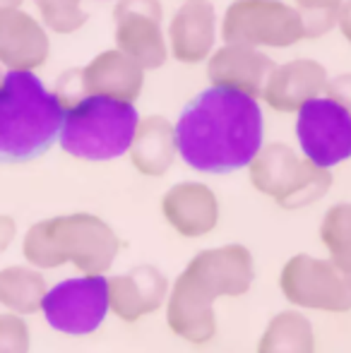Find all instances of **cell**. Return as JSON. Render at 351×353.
<instances>
[{"instance_id":"2e32d148","label":"cell","mask_w":351,"mask_h":353,"mask_svg":"<svg viewBox=\"0 0 351 353\" xmlns=\"http://www.w3.org/2000/svg\"><path fill=\"white\" fill-rule=\"evenodd\" d=\"M166 43L178 63H205L217 46V10L210 0H185L171 17Z\"/></svg>"},{"instance_id":"8fae6325","label":"cell","mask_w":351,"mask_h":353,"mask_svg":"<svg viewBox=\"0 0 351 353\" xmlns=\"http://www.w3.org/2000/svg\"><path fill=\"white\" fill-rule=\"evenodd\" d=\"M116 48L130 56L142 70H157L169 58L164 29V5L161 0H116Z\"/></svg>"},{"instance_id":"484cf974","label":"cell","mask_w":351,"mask_h":353,"mask_svg":"<svg viewBox=\"0 0 351 353\" xmlns=\"http://www.w3.org/2000/svg\"><path fill=\"white\" fill-rule=\"evenodd\" d=\"M14 238H17V221L10 214H0V255L12 248Z\"/></svg>"},{"instance_id":"e0dca14e","label":"cell","mask_w":351,"mask_h":353,"mask_svg":"<svg viewBox=\"0 0 351 353\" xmlns=\"http://www.w3.org/2000/svg\"><path fill=\"white\" fill-rule=\"evenodd\" d=\"M77 84L82 94L108 97L135 103L145 87V70L118 48H108L94 56L82 70H77Z\"/></svg>"},{"instance_id":"4fadbf2b","label":"cell","mask_w":351,"mask_h":353,"mask_svg":"<svg viewBox=\"0 0 351 353\" xmlns=\"http://www.w3.org/2000/svg\"><path fill=\"white\" fill-rule=\"evenodd\" d=\"M169 286V279L157 267L137 265L126 274L108 276V310L128 325L140 322L164 305Z\"/></svg>"},{"instance_id":"7402d4cb","label":"cell","mask_w":351,"mask_h":353,"mask_svg":"<svg viewBox=\"0 0 351 353\" xmlns=\"http://www.w3.org/2000/svg\"><path fill=\"white\" fill-rule=\"evenodd\" d=\"M48 283L32 265H10L0 270V305L14 315H37L41 312Z\"/></svg>"},{"instance_id":"30bf717a","label":"cell","mask_w":351,"mask_h":353,"mask_svg":"<svg viewBox=\"0 0 351 353\" xmlns=\"http://www.w3.org/2000/svg\"><path fill=\"white\" fill-rule=\"evenodd\" d=\"M178 276L212 303L217 298H241L255 281V260L245 245L226 243L192 255Z\"/></svg>"},{"instance_id":"5bb4252c","label":"cell","mask_w":351,"mask_h":353,"mask_svg":"<svg viewBox=\"0 0 351 353\" xmlns=\"http://www.w3.org/2000/svg\"><path fill=\"white\" fill-rule=\"evenodd\" d=\"M161 214L178 236L205 238L219 226V197L205 183L183 181L164 192Z\"/></svg>"},{"instance_id":"ba28073f","label":"cell","mask_w":351,"mask_h":353,"mask_svg":"<svg viewBox=\"0 0 351 353\" xmlns=\"http://www.w3.org/2000/svg\"><path fill=\"white\" fill-rule=\"evenodd\" d=\"M108 276L80 274L58 281L43 296L41 315L51 330L68 336H89L108 317Z\"/></svg>"},{"instance_id":"f1b7e54d","label":"cell","mask_w":351,"mask_h":353,"mask_svg":"<svg viewBox=\"0 0 351 353\" xmlns=\"http://www.w3.org/2000/svg\"><path fill=\"white\" fill-rule=\"evenodd\" d=\"M24 0H0V10H10V8H22Z\"/></svg>"},{"instance_id":"9a60e30c","label":"cell","mask_w":351,"mask_h":353,"mask_svg":"<svg viewBox=\"0 0 351 353\" xmlns=\"http://www.w3.org/2000/svg\"><path fill=\"white\" fill-rule=\"evenodd\" d=\"M328 70L310 58L281 63L270 70L260 99L277 113H296L310 99H318L328 87Z\"/></svg>"},{"instance_id":"3957f363","label":"cell","mask_w":351,"mask_h":353,"mask_svg":"<svg viewBox=\"0 0 351 353\" xmlns=\"http://www.w3.org/2000/svg\"><path fill=\"white\" fill-rule=\"evenodd\" d=\"M66 101L34 72H5L0 79V163L43 157L61 132Z\"/></svg>"},{"instance_id":"83f0119b","label":"cell","mask_w":351,"mask_h":353,"mask_svg":"<svg viewBox=\"0 0 351 353\" xmlns=\"http://www.w3.org/2000/svg\"><path fill=\"white\" fill-rule=\"evenodd\" d=\"M337 27H339L342 37L347 39L349 46H351V0H344L342 8H339V12H337Z\"/></svg>"},{"instance_id":"d4e9b609","label":"cell","mask_w":351,"mask_h":353,"mask_svg":"<svg viewBox=\"0 0 351 353\" xmlns=\"http://www.w3.org/2000/svg\"><path fill=\"white\" fill-rule=\"evenodd\" d=\"M32 332L22 315L0 312V353H29Z\"/></svg>"},{"instance_id":"7c38bea8","label":"cell","mask_w":351,"mask_h":353,"mask_svg":"<svg viewBox=\"0 0 351 353\" xmlns=\"http://www.w3.org/2000/svg\"><path fill=\"white\" fill-rule=\"evenodd\" d=\"M51 56V39L41 22L22 8L0 10V68L34 72Z\"/></svg>"},{"instance_id":"4dcf8cb0","label":"cell","mask_w":351,"mask_h":353,"mask_svg":"<svg viewBox=\"0 0 351 353\" xmlns=\"http://www.w3.org/2000/svg\"><path fill=\"white\" fill-rule=\"evenodd\" d=\"M99 3H111V0H99Z\"/></svg>"},{"instance_id":"ac0fdd59","label":"cell","mask_w":351,"mask_h":353,"mask_svg":"<svg viewBox=\"0 0 351 353\" xmlns=\"http://www.w3.org/2000/svg\"><path fill=\"white\" fill-rule=\"evenodd\" d=\"M272 68H274L272 58L265 56L260 48L239 46V43H224L207 58V77L212 87L234 89L253 99H260Z\"/></svg>"},{"instance_id":"5b68a950","label":"cell","mask_w":351,"mask_h":353,"mask_svg":"<svg viewBox=\"0 0 351 353\" xmlns=\"http://www.w3.org/2000/svg\"><path fill=\"white\" fill-rule=\"evenodd\" d=\"M250 185L281 210H303L323 200L332 188V173L310 163L286 142L263 144L248 166Z\"/></svg>"},{"instance_id":"9c48e42d","label":"cell","mask_w":351,"mask_h":353,"mask_svg":"<svg viewBox=\"0 0 351 353\" xmlns=\"http://www.w3.org/2000/svg\"><path fill=\"white\" fill-rule=\"evenodd\" d=\"M296 142L310 163L334 168L351 159V113L328 94L296 111Z\"/></svg>"},{"instance_id":"8992f818","label":"cell","mask_w":351,"mask_h":353,"mask_svg":"<svg viewBox=\"0 0 351 353\" xmlns=\"http://www.w3.org/2000/svg\"><path fill=\"white\" fill-rule=\"evenodd\" d=\"M279 291L296 310L351 312V272L337 267L330 257L308 252L289 257L279 272Z\"/></svg>"},{"instance_id":"52a82bcc","label":"cell","mask_w":351,"mask_h":353,"mask_svg":"<svg viewBox=\"0 0 351 353\" xmlns=\"http://www.w3.org/2000/svg\"><path fill=\"white\" fill-rule=\"evenodd\" d=\"M221 39L250 48H289L305 39L303 17L284 0H234L221 19Z\"/></svg>"},{"instance_id":"d6986e66","label":"cell","mask_w":351,"mask_h":353,"mask_svg":"<svg viewBox=\"0 0 351 353\" xmlns=\"http://www.w3.org/2000/svg\"><path fill=\"white\" fill-rule=\"evenodd\" d=\"M166 325L178 339L188 344H210L217 336V310L214 303L202 298L181 276H176L166 296Z\"/></svg>"},{"instance_id":"cb8c5ba5","label":"cell","mask_w":351,"mask_h":353,"mask_svg":"<svg viewBox=\"0 0 351 353\" xmlns=\"http://www.w3.org/2000/svg\"><path fill=\"white\" fill-rule=\"evenodd\" d=\"M39 12V22L53 34H75L87 24V10L82 0H32Z\"/></svg>"},{"instance_id":"4316f807","label":"cell","mask_w":351,"mask_h":353,"mask_svg":"<svg viewBox=\"0 0 351 353\" xmlns=\"http://www.w3.org/2000/svg\"><path fill=\"white\" fill-rule=\"evenodd\" d=\"M344 0H294L301 12H339Z\"/></svg>"},{"instance_id":"f546056e","label":"cell","mask_w":351,"mask_h":353,"mask_svg":"<svg viewBox=\"0 0 351 353\" xmlns=\"http://www.w3.org/2000/svg\"><path fill=\"white\" fill-rule=\"evenodd\" d=\"M3 74H5V72H3V68H0V79H3Z\"/></svg>"},{"instance_id":"7a4b0ae2","label":"cell","mask_w":351,"mask_h":353,"mask_svg":"<svg viewBox=\"0 0 351 353\" xmlns=\"http://www.w3.org/2000/svg\"><path fill=\"white\" fill-rule=\"evenodd\" d=\"M121 248L111 223L89 212L41 219L22 238L24 260L39 272L72 265L80 274H106Z\"/></svg>"},{"instance_id":"ffe728a7","label":"cell","mask_w":351,"mask_h":353,"mask_svg":"<svg viewBox=\"0 0 351 353\" xmlns=\"http://www.w3.org/2000/svg\"><path fill=\"white\" fill-rule=\"evenodd\" d=\"M130 163L147 178H161L171 171L178 152L174 123L164 116H147L137 123L135 137L128 149Z\"/></svg>"},{"instance_id":"44dd1931","label":"cell","mask_w":351,"mask_h":353,"mask_svg":"<svg viewBox=\"0 0 351 353\" xmlns=\"http://www.w3.org/2000/svg\"><path fill=\"white\" fill-rule=\"evenodd\" d=\"M315 327L296 307L270 317L255 346V353H315Z\"/></svg>"},{"instance_id":"603a6c76","label":"cell","mask_w":351,"mask_h":353,"mask_svg":"<svg viewBox=\"0 0 351 353\" xmlns=\"http://www.w3.org/2000/svg\"><path fill=\"white\" fill-rule=\"evenodd\" d=\"M320 243L334 265L351 272V202H337L325 212Z\"/></svg>"},{"instance_id":"277c9868","label":"cell","mask_w":351,"mask_h":353,"mask_svg":"<svg viewBox=\"0 0 351 353\" xmlns=\"http://www.w3.org/2000/svg\"><path fill=\"white\" fill-rule=\"evenodd\" d=\"M137 123L135 103L82 94L66 106L58 144L82 161H113L128 154Z\"/></svg>"},{"instance_id":"6da1fadb","label":"cell","mask_w":351,"mask_h":353,"mask_svg":"<svg viewBox=\"0 0 351 353\" xmlns=\"http://www.w3.org/2000/svg\"><path fill=\"white\" fill-rule=\"evenodd\" d=\"M176 152L200 173L248 168L265 144L260 99L224 87H207L190 99L174 123Z\"/></svg>"}]
</instances>
